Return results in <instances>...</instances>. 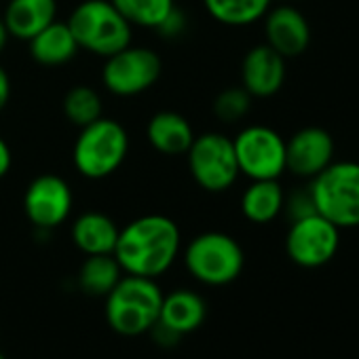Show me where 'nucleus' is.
Wrapping results in <instances>:
<instances>
[{
	"label": "nucleus",
	"instance_id": "23",
	"mask_svg": "<svg viewBox=\"0 0 359 359\" xmlns=\"http://www.w3.org/2000/svg\"><path fill=\"white\" fill-rule=\"evenodd\" d=\"M131 28L156 30L173 11L175 0H110Z\"/></svg>",
	"mask_w": 359,
	"mask_h": 359
},
{
	"label": "nucleus",
	"instance_id": "4",
	"mask_svg": "<svg viewBox=\"0 0 359 359\" xmlns=\"http://www.w3.org/2000/svg\"><path fill=\"white\" fill-rule=\"evenodd\" d=\"M129 154V133L114 118H97L81 127L72 148L74 169L87 180H104L116 173Z\"/></svg>",
	"mask_w": 359,
	"mask_h": 359
},
{
	"label": "nucleus",
	"instance_id": "27",
	"mask_svg": "<svg viewBox=\"0 0 359 359\" xmlns=\"http://www.w3.org/2000/svg\"><path fill=\"white\" fill-rule=\"evenodd\" d=\"M189 28V18L180 11L177 7H173V11L163 20V24L156 28V32L163 36V39H180Z\"/></svg>",
	"mask_w": 359,
	"mask_h": 359
},
{
	"label": "nucleus",
	"instance_id": "29",
	"mask_svg": "<svg viewBox=\"0 0 359 359\" xmlns=\"http://www.w3.org/2000/svg\"><path fill=\"white\" fill-rule=\"evenodd\" d=\"M11 100V79H9V72L0 66V112L7 108Z\"/></svg>",
	"mask_w": 359,
	"mask_h": 359
},
{
	"label": "nucleus",
	"instance_id": "13",
	"mask_svg": "<svg viewBox=\"0 0 359 359\" xmlns=\"http://www.w3.org/2000/svg\"><path fill=\"white\" fill-rule=\"evenodd\" d=\"M264 36L266 45L287 60L298 57L306 51L311 43V28L306 18L298 9L281 5L269 9V13L264 15Z\"/></svg>",
	"mask_w": 359,
	"mask_h": 359
},
{
	"label": "nucleus",
	"instance_id": "26",
	"mask_svg": "<svg viewBox=\"0 0 359 359\" xmlns=\"http://www.w3.org/2000/svg\"><path fill=\"white\" fill-rule=\"evenodd\" d=\"M283 210L287 212L290 220H300V218H306V216H313L317 214L315 210V201H313V195L309 189L304 191H296L292 193L290 197H285V203H283Z\"/></svg>",
	"mask_w": 359,
	"mask_h": 359
},
{
	"label": "nucleus",
	"instance_id": "25",
	"mask_svg": "<svg viewBox=\"0 0 359 359\" xmlns=\"http://www.w3.org/2000/svg\"><path fill=\"white\" fill-rule=\"evenodd\" d=\"M252 108V95L243 87H229L214 100V114L222 123H237L248 116Z\"/></svg>",
	"mask_w": 359,
	"mask_h": 359
},
{
	"label": "nucleus",
	"instance_id": "31",
	"mask_svg": "<svg viewBox=\"0 0 359 359\" xmlns=\"http://www.w3.org/2000/svg\"><path fill=\"white\" fill-rule=\"evenodd\" d=\"M0 359H7V357H5V355H3V353H0Z\"/></svg>",
	"mask_w": 359,
	"mask_h": 359
},
{
	"label": "nucleus",
	"instance_id": "28",
	"mask_svg": "<svg viewBox=\"0 0 359 359\" xmlns=\"http://www.w3.org/2000/svg\"><path fill=\"white\" fill-rule=\"evenodd\" d=\"M11 165H13L11 148H9V144L5 142V137L0 135V180H3V177L11 171Z\"/></svg>",
	"mask_w": 359,
	"mask_h": 359
},
{
	"label": "nucleus",
	"instance_id": "19",
	"mask_svg": "<svg viewBox=\"0 0 359 359\" xmlns=\"http://www.w3.org/2000/svg\"><path fill=\"white\" fill-rule=\"evenodd\" d=\"M30 47V55L34 62H39L41 66H64L68 62H72L76 57L79 43L74 39V34L70 32L66 22H53L49 24L45 30H41L34 39L28 41Z\"/></svg>",
	"mask_w": 359,
	"mask_h": 359
},
{
	"label": "nucleus",
	"instance_id": "3",
	"mask_svg": "<svg viewBox=\"0 0 359 359\" xmlns=\"http://www.w3.org/2000/svg\"><path fill=\"white\" fill-rule=\"evenodd\" d=\"M79 49L97 57H110L131 45V24L116 11L110 0H83L68 18Z\"/></svg>",
	"mask_w": 359,
	"mask_h": 359
},
{
	"label": "nucleus",
	"instance_id": "7",
	"mask_svg": "<svg viewBox=\"0 0 359 359\" xmlns=\"http://www.w3.org/2000/svg\"><path fill=\"white\" fill-rule=\"evenodd\" d=\"M189 171L199 189L208 193H224L239 177V165L233 148V137L220 131L195 135L187 150Z\"/></svg>",
	"mask_w": 359,
	"mask_h": 359
},
{
	"label": "nucleus",
	"instance_id": "15",
	"mask_svg": "<svg viewBox=\"0 0 359 359\" xmlns=\"http://www.w3.org/2000/svg\"><path fill=\"white\" fill-rule=\"evenodd\" d=\"M208 317L205 298L189 287H180L169 294H163L158 321L173 330L177 336H187L203 325Z\"/></svg>",
	"mask_w": 359,
	"mask_h": 359
},
{
	"label": "nucleus",
	"instance_id": "14",
	"mask_svg": "<svg viewBox=\"0 0 359 359\" xmlns=\"http://www.w3.org/2000/svg\"><path fill=\"white\" fill-rule=\"evenodd\" d=\"M285 83V57L269 45L250 49L241 64V87L252 97H271Z\"/></svg>",
	"mask_w": 359,
	"mask_h": 359
},
{
	"label": "nucleus",
	"instance_id": "16",
	"mask_svg": "<svg viewBox=\"0 0 359 359\" xmlns=\"http://www.w3.org/2000/svg\"><path fill=\"white\" fill-rule=\"evenodd\" d=\"M57 20V0H9L3 22L11 39L28 43Z\"/></svg>",
	"mask_w": 359,
	"mask_h": 359
},
{
	"label": "nucleus",
	"instance_id": "12",
	"mask_svg": "<svg viewBox=\"0 0 359 359\" xmlns=\"http://www.w3.org/2000/svg\"><path fill=\"white\" fill-rule=\"evenodd\" d=\"M334 137L321 127H304L285 142V171L313 180L334 163Z\"/></svg>",
	"mask_w": 359,
	"mask_h": 359
},
{
	"label": "nucleus",
	"instance_id": "21",
	"mask_svg": "<svg viewBox=\"0 0 359 359\" xmlns=\"http://www.w3.org/2000/svg\"><path fill=\"white\" fill-rule=\"evenodd\" d=\"M123 275L125 273L112 254L87 256L79 269V285L89 296L106 298Z\"/></svg>",
	"mask_w": 359,
	"mask_h": 359
},
{
	"label": "nucleus",
	"instance_id": "17",
	"mask_svg": "<svg viewBox=\"0 0 359 359\" xmlns=\"http://www.w3.org/2000/svg\"><path fill=\"white\" fill-rule=\"evenodd\" d=\"M146 140L156 152L165 156H180L191 148L195 131L187 116L173 110H161L150 116L146 125Z\"/></svg>",
	"mask_w": 359,
	"mask_h": 359
},
{
	"label": "nucleus",
	"instance_id": "10",
	"mask_svg": "<svg viewBox=\"0 0 359 359\" xmlns=\"http://www.w3.org/2000/svg\"><path fill=\"white\" fill-rule=\"evenodd\" d=\"M338 245L340 229L321 214L294 220L285 237V252L290 260L302 269H319L327 264L336 256Z\"/></svg>",
	"mask_w": 359,
	"mask_h": 359
},
{
	"label": "nucleus",
	"instance_id": "11",
	"mask_svg": "<svg viewBox=\"0 0 359 359\" xmlns=\"http://www.w3.org/2000/svg\"><path fill=\"white\" fill-rule=\"evenodd\" d=\"M74 205L70 184L55 173H43L34 177L24 195V212L32 226L39 231H53L62 226Z\"/></svg>",
	"mask_w": 359,
	"mask_h": 359
},
{
	"label": "nucleus",
	"instance_id": "8",
	"mask_svg": "<svg viewBox=\"0 0 359 359\" xmlns=\"http://www.w3.org/2000/svg\"><path fill=\"white\" fill-rule=\"evenodd\" d=\"M161 72V57L152 49L129 45L104 60L102 83L116 97H135L152 89Z\"/></svg>",
	"mask_w": 359,
	"mask_h": 359
},
{
	"label": "nucleus",
	"instance_id": "6",
	"mask_svg": "<svg viewBox=\"0 0 359 359\" xmlns=\"http://www.w3.org/2000/svg\"><path fill=\"white\" fill-rule=\"evenodd\" d=\"M245 264L243 248L226 233H201L184 250V266L203 285L222 287L233 283Z\"/></svg>",
	"mask_w": 359,
	"mask_h": 359
},
{
	"label": "nucleus",
	"instance_id": "18",
	"mask_svg": "<svg viewBox=\"0 0 359 359\" xmlns=\"http://www.w3.org/2000/svg\"><path fill=\"white\" fill-rule=\"evenodd\" d=\"M116 222L102 212H85L72 222V241L85 256L112 254L118 239Z\"/></svg>",
	"mask_w": 359,
	"mask_h": 359
},
{
	"label": "nucleus",
	"instance_id": "24",
	"mask_svg": "<svg viewBox=\"0 0 359 359\" xmlns=\"http://www.w3.org/2000/svg\"><path fill=\"white\" fill-rule=\"evenodd\" d=\"M62 108H64V116L72 125H76L79 129L81 127H87L93 121H97V118L104 116V104H102L100 93L93 87H87V85L72 87L64 95Z\"/></svg>",
	"mask_w": 359,
	"mask_h": 359
},
{
	"label": "nucleus",
	"instance_id": "1",
	"mask_svg": "<svg viewBox=\"0 0 359 359\" xmlns=\"http://www.w3.org/2000/svg\"><path fill=\"white\" fill-rule=\"evenodd\" d=\"M182 250L177 224L161 214H148L131 220L118 231L112 256L125 275L156 279L165 275Z\"/></svg>",
	"mask_w": 359,
	"mask_h": 359
},
{
	"label": "nucleus",
	"instance_id": "9",
	"mask_svg": "<svg viewBox=\"0 0 359 359\" xmlns=\"http://www.w3.org/2000/svg\"><path fill=\"white\" fill-rule=\"evenodd\" d=\"M239 173L250 180H279L285 171V140L266 125H250L233 137Z\"/></svg>",
	"mask_w": 359,
	"mask_h": 359
},
{
	"label": "nucleus",
	"instance_id": "5",
	"mask_svg": "<svg viewBox=\"0 0 359 359\" xmlns=\"http://www.w3.org/2000/svg\"><path fill=\"white\" fill-rule=\"evenodd\" d=\"M315 210L338 229L359 226V163H330L309 187Z\"/></svg>",
	"mask_w": 359,
	"mask_h": 359
},
{
	"label": "nucleus",
	"instance_id": "22",
	"mask_svg": "<svg viewBox=\"0 0 359 359\" xmlns=\"http://www.w3.org/2000/svg\"><path fill=\"white\" fill-rule=\"evenodd\" d=\"M273 0H203V7L212 20L231 28H245L260 22Z\"/></svg>",
	"mask_w": 359,
	"mask_h": 359
},
{
	"label": "nucleus",
	"instance_id": "30",
	"mask_svg": "<svg viewBox=\"0 0 359 359\" xmlns=\"http://www.w3.org/2000/svg\"><path fill=\"white\" fill-rule=\"evenodd\" d=\"M9 30H7V26H5V22H3V18H0V53L5 51V47H7V43H9Z\"/></svg>",
	"mask_w": 359,
	"mask_h": 359
},
{
	"label": "nucleus",
	"instance_id": "20",
	"mask_svg": "<svg viewBox=\"0 0 359 359\" xmlns=\"http://www.w3.org/2000/svg\"><path fill=\"white\" fill-rule=\"evenodd\" d=\"M285 193L279 180H252V184L241 195V214L254 224H269L281 212Z\"/></svg>",
	"mask_w": 359,
	"mask_h": 359
},
{
	"label": "nucleus",
	"instance_id": "2",
	"mask_svg": "<svg viewBox=\"0 0 359 359\" xmlns=\"http://www.w3.org/2000/svg\"><path fill=\"white\" fill-rule=\"evenodd\" d=\"M104 300L108 325L116 334L133 338L148 334L158 321L163 292L154 279L123 275Z\"/></svg>",
	"mask_w": 359,
	"mask_h": 359
}]
</instances>
